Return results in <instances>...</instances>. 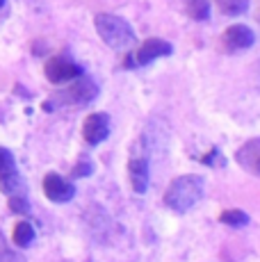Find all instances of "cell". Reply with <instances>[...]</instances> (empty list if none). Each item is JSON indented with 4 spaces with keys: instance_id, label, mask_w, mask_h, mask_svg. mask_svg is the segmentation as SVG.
Instances as JSON below:
<instances>
[{
    "instance_id": "obj_1",
    "label": "cell",
    "mask_w": 260,
    "mask_h": 262,
    "mask_svg": "<svg viewBox=\"0 0 260 262\" xmlns=\"http://www.w3.org/2000/svg\"><path fill=\"white\" fill-rule=\"evenodd\" d=\"M206 194V183L201 176H178L164 191V205L174 212L183 214L199 203Z\"/></svg>"
},
{
    "instance_id": "obj_2",
    "label": "cell",
    "mask_w": 260,
    "mask_h": 262,
    "mask_svg": "<svg viewBox=\"0 0 260 262\" xmlns=\"http://www.w3.org/2000/svg\"><path fill=\"white\" fill-rule=\"evenodd\" d=\"M94 25H96L98 37H101L112 50H128L137 43L133 25L121 16H114V14H98V16L94 18Z\"/></svg>"
},
{
    "instance_id": "obj_3",
    "label": "cell",
    "mask_w": 260,
    "mask_h": 262,
    "mask_svg": "<svg viewBox=\"0 0 260 262\" xmlns=\"http://www.w3.org/2000/svg\"><path fill=\"white\" fill-rule=\"evenodd\" d=\"M80 75H84L82 67L71 59L69 55H55L46 62V78L51 80L53 84H64L71 82V80H78Z\"/></svg>"
},
{
    "instance_id": "obj_4",
    "label": "cell",
    "mask_w": 260,
    "mask_h": 262,
    "mask_svg": "<svg viewBox=\"0 0 260 262\" xmlns=\"http://www.w3.org/2000/svg\"><path fill=\"white\" fill-rule=\"evenodd\" d=\"M174 53V46L164 39H146L142 46L137 48V53L133 55V59H128V67H146V64L156 62L158 57H167Z\"/></svg>"
},
{
    "instance_id": "obj_5",
    "label": "cell",
    "mask_w": 260,
    "mask_h": 262,
    "mask_svg": "<svg viewBox=\"0 0 260 262\" xmlns=\"http://www.w3.org/2000/svg\"><path fill=\"white\" fill-rule=\"evenodd\" d=\"M44 191L53 203H69L76 196V185L64 180L59 173H48L44 178Z\"/></svg>"
},
{
    "instance_id": "obj_6",
    "label": "cell",
    "mask_w": 260,
    "mask_h": 262,
    "mask_svg": "<svg viewBox=\"0 0 260 262\" xmlns=\"http://www.w3.org/2000/svg\"><path fill=\"white\" fill-rule=\"evenodd\" d=\"M82 135L89 146H98L101 142L110 137V117L105 112L89 114L82 125Z\"/></svg>"
},
{
    "instance_id": "obj_7",
    "label": "cell",
    "mask_w": 260,
    "mask_h": 262,
    "mask_svg": "<svg viewBox=\"0 0 260 262\" xmlns=\"http://www.w3.org/2000/svg\"><path fill=\"white\" fill-rule=\"evenodd\" d=\"M98 96V87H96V82L94 80H89V78H82L80 75L78 78V82L73 84L71 89H67V92L62 94V100L64 103H92L94 98Z\"/></svg>"
},
{
    "instance_id": "obj_8",
    "label": "cell",
    "mask_w": 260,
    "mask_h": 262,
    "mask_svg": "<svg viewBox=\"0 0 260 262\" xmlns=\"http://www.w3.org/2000/svg\"><path fill=\"white\" fill-rule=\"evenodd\" d=\"M224 41H226V46L231 50H247V48L253 46L256 34H253L251 28L237 23V25H231V28L224 32Z\"/></svg>"
},
{
    "instance_id": "obj_9",
    "label": "cell",
    "mask_w": 260,
    "mask_h": 262,
    "mask_svg": "<svg viewBox=\"0 0 260 262\" xmlns=\"http://www.w3.org/2000/svg\"><path fill=\"white\" fill-rule=\"evenodd\" d=\"M128 173H130V183H133V189L137 194H146L148 189V178H151V167H148L146 158H133L128 164Z\"/></svg>"
},
{
    "instance_id": "obj_10",
    "label": "cell",
    "mask_w": 260,
    "mask_h": 262,
    "mask_svg": "<svg viewBox=\"0 0 260 262\" xmlns=\"http://www.w3.org/2000/svg\"><path fill=\"white\" fill-rule=\"evenodd\" d=\"M0 187H3V191L7 196H16V194H23V180H21V176L16 173V169L14 171H9V173H5V176H0Z\"/></svg>"
},
{
    "instance_id": "obj_11",
    "label": "cell",
    "mask_w": 260,
    "mask_h": 262,
    "mask_svg": "<svg viewBox=\"0 0 260 262\" xmlns=\"http://www.w3.org/2000/svg\"><path fill=\"white\" fill-rule=\"evenodd\" d=\"M183 3L194 21H208L210 18V0H183Z\"/></svg>"
},
{
    "instance_id": "obj_12",
    "label": "cell",
    "mask_w": 260,
    "mask_h": 262,
    "mask_svg": "<svg viewBox=\"0 0 260 262\" xmlns=\"http://www.w3.org/2000/svg\"><path fill=\"white\" fill-rule=\"evenodd\" d=\"M219 221L226 224L228 228H242V226L249 224V216H247V212H242V210H224Z\"/></svg>"
},
{
    "instance_id": "obj_13",
    "label": "cell",
    "mask_w": 260,
    "mask_h": 262,
    "mask_svg": "<svg viewBox=\"0 0 260 262\" xmlns=\"http://www.w3.org/2000/svg\"><path fill=\"white\" fill-rule=\"evenodd\" d=\"M217 5L226 16H242L249 9V0H217Z\"/></svg>"
},
{
    "instance_id": "obj_14",
    "label": "cell",
    "mask_w": 260,
    "mask_h": 262,
    "mask_svg": "<svg viewBox=\"0 0 260 262\" xmlns=\"http://www.w3.org/2000/svg\"><path fill=\"white\" fill-rule=\"evenodd\" d=\"M34 228L32 224H28V221H21V224L16 226V230H14V242H16V246H30L34 242Z\"/></svg>"
},
{
    "instance_id": "obj_15",
    "label": "cell",
    "mask_w": 260,
    "mask_h": 262,
    "mask_svg": "<svg viewBox=\"0 0 260 262\" xmlns=\"http://www.w3.org/2000/svg\"><path fill=\"white\" fill-rule=\"evenodd\" d=\"M9 208H12V212H18V214L30 212V203H28V199L23 194L9 196Z\"/></svg>"
},
{
    "instance_id": "obj_16",
    "label": "cell",
    "mask_w": 260,
    "mask_h": 262,
    "mask_svg": "<svg viewBox=\"0 0 260 262\" xmlns=\"http://www.w3.org/2000/svg\"><path fill=\"white\" fill-rule=\"evenodd\" d=\"M92 173H94V162L87 158L80 160L76 167H73V176H76V178H89Z\"/></svg>"
},
{
    "instance_id": "obj_17",
    "label": "cell",
    "mask_w": 260,
    "mask_h": 262,
    "mask_svg": "<svg viewBox=\"0 0 260 262\" xmlns=\"http://www.w3.org/2000/svg\"><path fill=\"white\" fill-rule=\"evenodd\" d=\"M14 171V155L7 148H0V176Z\"/></svg>"
},
{
    "instance_id": "obj_18",
    "label": "cell",
    "mask_w": 260,
    "mask_h": 262,
    "mask_svg": "<svg viewBox=\"0 0 260 262\" xmlns=\"http://www.w3.org/2000/svg\"><path fill=\"white\" fill-rule=\"evenodd\" d=\"M253 169H256V171H258V173H260V158L256 160V164H253Z\"/></svg>"
},
{
    "instance_id": "obj_19",
    "label": "cell",
    "mask_w": 260,
    "mask_h": 262,
    "mask_svg": "<svg viewBox=\"0 0 260 262\" xmlns=\"http://www.w3.org/2000/svg\"><path fill=\"white\" fill-rule=\"evenodd\" d=\"M3 5H5V0H0V7H3Z\"/></svg>"
}]
</instances>
